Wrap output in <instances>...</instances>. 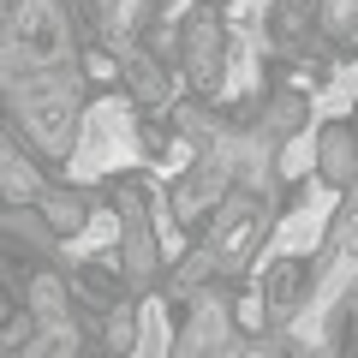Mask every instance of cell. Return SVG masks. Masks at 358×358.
<instances>
[{"mask_svg":"<svg viewBox=\"0 0 358 358\" xmlns=\"http://www.w3.org/2000/svg\"><path fill=\"white\" fill-rule=\"evenodd\" d=\"M120 197V281L150 287L155 281V233H150V197L138 179H114Z\"/></svg>","mask_w":358,"mask_h":358,"instance_id":"cell-1","label":"cell"},{"mask_svg":"<svg viewBox=\"0 0 358 358\" xmlns=\"http://www.w3.org/2000/svg\"><path fill=\"white\" fill-rule=\"evenodd\" d=\"M221 48H227V30H221L215 0H197L192 13L179 18V60H185V78H192L197 96H215V84H221Z\"/></svg>","mask_w":358,"mask_h":358,"instance_id":"cell-2","label":"cell"},{"mask_svg":"<svg viewBox=\"0 0 358 358\" xmlns=\"http://www.w3.org/2000/svg\"><path fill=\"white\" fill-rule=\"evenodd\" d=\"M310 281H317V263H305V257H287V263H275V268H268V287H263L268 310H275V317H293V310L305 305Z\"/></svg>","mask_w":358,"mask_h":358,"instance_id":"cell-6","label":"cell"},{"mask_svg":"<svg viewBox=\"0 0 358 358\" xmlns=\"http://www.w3.org/2000/svg\"><path fill=\"white\" fill-rule=\"evenodd\" d=\"M36 209L48 215V233H60V239H66V233H78V227L90 221L96 197L78 192V185H42V192H36Z\"/></svg>","mask_w":358,"mask_h":358,"instance_id":"cell-7","label":"cell"},{"mask_svg":"<svg viewBox=\"0 0 358 358\" xmlns=\"http://www.w3.org/2000/svg\"><path fill=\"white\" fill-rule=\"evenodd\" d=\"M30 317L48 322V329L72 317V299H66V281H60V275H48V268H42V275H30Z\"/></svg>","mask_w":358,"mask_h":358,"instance_id":"cell-9","label":"cell"},{"mask_svg":"<svg viewBox=\"0 0 358 358\" xmlns=\"http://www.w3.org/2000/svg\"><path fill=\"white\" fill-rule=\"evenodd\" d=\"M18 114H24V131L54 155V162L72 150V96H66L60 84H36V90H24Z\"/></svg>","mask_w":358,"mask_h":358,"instance_id":"cell-3","label":"cell"},{"mask_svg":"<svg viewBox=\"0 0 358 358\" xmlns=\"http://www.w3.org/2000/svg\"><path fill=\"white\" fill-rule=\"evenodd\" d=\"M102 317H108V322L96 329V358H131V346H138V310L108 305Z\"/></svg>","mask_w":358,"mask_h":358,"instance_id":"cell-8","label":"cell"},{"mask_svg":"<svg viewBox=\"0 0 358 358\" xmlns=\"http://www.w3.org/2000/svg\"><path fill=\"white\" fill-rule=\"evenodd\" d=\"M13 36H18V54L30 66H54L66 54V24H60V6L54 0H18L13 13Z\"/></svg>","mask_w":358,"mask_h":358,"instance_id":"cell-4","label":"cell"},{"mask_svg":"<svg viewBox=\"0 0 358 358\" xmlns=\"http://www.w3.org/2000/svg\"><path fill=\"white\" fill-rule=\"evenodd\" d=\"M126 72H131V90H138V102H167V78H162V66H155L150 60V54H143V60H131L126 66Z\"/></svg>","mask_w":358,"mask_h":358,"instance_id":"cell-10","label":"cell"},{"mask_svg":"<svg viewBox=\"0 0 358 358\" xmlns=\"http://www.w3.org/2000/svg\"><path fill=\"white\" fill-rule=\"evenodd\" d=\"M317 173L329 179L334 192H352L358 185V126L352 120H329L317 138Z\"/></svg>","mask_w":358,"mask_h":358,"instance_id":"cell-5","label":"cell"},{"mask_svg":"<svg viewBox=\"0 0 358 358\" xmlns=\"http://www.w3.org/2000/svg\"><path fill=\"white\" fill-rule=\"evenodd\" d=\"M341 322V341H334V358H358V287L346 293V310H334Z\"/></svg>","mask_w":358,"mask_h":358,"instance_id":"cell-12","label":"cell"},{"mask_svg":"<svg viewBox=\"0 0 358 358\" xmlns=\"http://www.w3.org/2000/svg\"><path fill=\"white\" fill-rule=\"evenodd\" d=\"M317 24L329 30V36H352V30H358V0H322Z\"/></svg>","mask_w":358,"mask_h":358,"instance_id":"cell-11","label":"cell"}]
</instances>
